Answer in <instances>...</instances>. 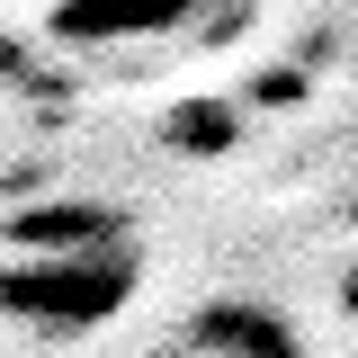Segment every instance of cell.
I'll return each mask as SVG.
<instances>
[{
    "instance_id": "2",
    "label": "cell",
    "mask_w": 358,
    "mask_h": 358,
    "mask_svg": "<svg viewBox=\"0 0 358 358\" xmlns=\"http://www.w3.org/2000/svg\"><path fill=\"white\" fill-rule=\"evenodd\" d=\"M179 18H197L188 0H54L45 27L63 45H143V36H171Z\"/></svg>"
},
{
    "instance_id": "1",
    "label": "cell",
    "mask_w": 358,
    "mask_h": 358,
    "mask_svg": "<svg viewBox=\"0 0 358 358\" xmlns=\"http://www.w3.org/2000/svg\"><path fill=\"white\" fill-rule=\"evenodd\" d=\"M134 296L126 251H81V260H9L0 268V313L27 331H81Z\"/></svg>"
},
{
    "instance_id": "4",
    "label": "cell",
    "mask_w": 358,
    "mask_h": 358,
    "mask_svg": "<svg viewBox=\"0 0 358 358\" xmlns=\"http://www.w3.org/2000/svg\"><path fill=\"white\" fill-rule=\"evenodd\" d=\"M117 233H126V224L108 215V206H27V215H9V242H18L27 260H81V251H117Z\"/></svg>"
},
{
    "instance_id": "5",
    "label": "cell",
    "mask_w": 358,
    "mask_h": 358,
    "mask_svg": "<svg viewBox=\"0 0 358 358\" xmlns=\"http://www.w3.org/2000/svg\"><path fill=\"white\" fill-rule=\"evenodd\" d=\"M341 305H350V313H358V268H350V278H341Z\"/></svg>"
},
{
    "instance_id": "3",
    "label": "cell",
    "mask_w": 358,
    "mask_h": 358,
    "mask_svg": "<svg viewBox=\"0 0 358 358\" xmlns=\"http://www.w3.org/2000/svg\"><path fill=\"white\" fill-rule=\"evenodd\" d=\"M179 358H305V350H296V331H287L278 313H260V305H206L188 322Z\"/></svg>"
}]
</instances>
